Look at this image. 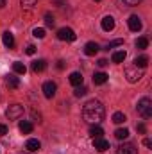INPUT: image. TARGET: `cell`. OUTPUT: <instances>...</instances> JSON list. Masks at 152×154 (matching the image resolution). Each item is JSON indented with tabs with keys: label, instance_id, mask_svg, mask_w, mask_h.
Here are the masks:
<instances>
[{
	"label": "cell",
	"instance_id": "obj_1",
	"mask_svg": "<svg viewBox=\"0 0 152 154\" xmlns=\"http://www.w3.org/2000/svg\"><path fill=\"white\" fill-rule=\"evenodd\" d=\"M104 116H106V108H104V104H102L100 100H97V99H91V100H88V102L82 106V118H84L88 124H91V125L102 122Z\"/></svg>",
	"mask_w": 152,
	"mask_h": 154
},
{
	"label": "cell",
	"instance_id": "obj_2",
	"mask_svg": "<svg viewBox=\"0 0 152 154\" xmlns=\"http://www.w3.org/2000/svg\"><path fill=\"white\" fill-rule=\"evenodd\" d=\"M138 113H140V116L141 118H150L152 116V100L149 99V97H143V99H140V102H138Z\"/></svg>",
	"mask_w": 152,
	"mask_h": 154
},
{
	"label": "cell",
	"instance_id": "obj_3",
	"mask_svg": "<svg viewBox=\"0 0 152 154\" xmlns=\"http://www.w3.org/2000/svg\"><path fill=\"white\" fill-rule=\"evenodd\" d=\"M22 115H23V106H22V104H18V102L9 104V108L5 109V116H7L9 120H18Z\"/></svg>",
	"mask_w": 152,
	"mask_h": 154
},
{
	"label": "cell",
	"instance_id": "obj_4",
	"mask_svg": "<svg viewBox=\"0 0 152 154\" xmlns=\"http://www.w3.org/2000/svg\"><path fill=\"white\" fill-rule=\"evenodd\" d=\"M125 77H127L129 82H138V81L143 77V70H141V68H136L134 65H132V66H127V68H125Z\"/></svg>",
	"mask_w": 152,
	"mask_h": 154
},
{
	"label": "cell",
	"instance_id": "obj_5",
	"mask_svg": "<svg viewBox=\"0 0 152 154\" xmlns=\"http://www.w3.org/2000/svg\"><path fill=\"white\" fill-rule=\"evenodd\" d=\"M77 34L74 32V29H70V27H61L59 31H57V39H61V41H75Z\"/></svg>",
	"mask_w": 152,
	"mask_h": 154
},
{
	"label": "cell",
	"instance_id": "obj_6",
	"mask_svg": "<svg viewBox=\"0 0 152 154\" xmlns=\"http://www.w3.org/2000/svg\"><path fill=\"white\" fill-rule=\"evenodd\" d=\"M41 91H43V95H45L47 99H54V97H56V91H57V84L52 82V81H47V82H43Z\"/></svg>",
	"mask_w": 152,
	"mask_h": 154
},
{
	"label": "cell",
	"instance_id": "obj_7",
	"mask_svg": "<svg viewBox=\"0 0 152 154\" xmlns=\"http://www.w3.org/2000/svg\"><path fill=\"white\" fill-rule=\"evenodd\" d=\"M127 27H129V31H132V32L141 31V18L136 16V14L129 16V20H127Z\"/></svg>",
	"mask_w": 152,
	"mask_h": 154
},
{
	"label": "cell",
	"instance_id": "obj_8",
	"mask_svg": "<svg viewBox=\"0 0 152 154\" xmlns=\"http://www.w3.org/2000/svg\"><path fill=\"white\" fill-rule=\"evenodd\" d=\"M116 154H138V149H136V145H132V143H122V145L116 149Z\"/></svg>",
	"mask_w": 152,
	"mask_h": 154
},
{
	"label": "cell",
	"instance_id": "obj_9",
	"mask_svg": "<svg viewBox=\"0 0 152 154\" xmlns=\"http://www.w3.org/2000/svg\"><path fill=\"white\" fill-rule=\"evenodd\" d=\"M93 147L99 151V152H104L109 149V142L104 140V138H93Z\"/></svg>",
	"mask_w": 152,
	"mask_h": 154
},
{
	"label": "cell",
	"instance_id": "obj_10",
	"mask_svg": "<svg viewBox=\"0 0 152 154\" xmlns=\"http://www.w3.org/2000/svg\"><path fill=\"white\" fill-rule=\"evenodd\" d=\"M99 50H100V47H99V43H95V41H88V43L84 45V54H86V56H95Z\"/></svg>",
	"mask_w": 152,
	"mask_h": 154
},
{
	"label": "cell",
	"instance_id": "obj_11",
	"mask_svg": "<svg viewBox=\"0 0 152 154\" xmlns=\"http://www.w3.org/2000/svg\"><path fill=\"white\" fill-rule=\"evenodd\" d=\"M100 25H102V31H106V32H111V31L114 29V18H113V16H109V14H108V16H104Z\"/></svg>",
	"mask_w": 152,
	"mask_h": 154
},
{
	"label": "cell",
	"instance_id": "obj_12",
	"mask_svg": "<svg viewBox=\"0 0 152 154\" xmlns=\"http://www.w3.org/2000/svg\"><path fill=\"white\" fill-rule=\"evenodd\" d=\"M25 149L29 152H36V151L41 149V143H39V140H36V138H31V140L25 142Z\"/></svg>",
	"mask_w": 152,
	"mask_h": 154
},
{
	"label": "cell",
	"instance_id": "obj_13",
	"mask_svg": "<svg viewBox=\"0 0 152 154\" xmlns=\"http://www.w3.org/2000/svg\"><path fill=\"white\" fill-rule=\"evenodd\" d=\"M2 43H4L5 48H13V47H14V36H13L9 31L4 32V34H2Z\"/></svg>",
	"mask_w": 152,
	"mask_h": 154
},
{
	"label": "cell",
	"instance_id": "obj_14",
	"mask_svg": "<svg viewBox=\"0 0 152 154\" xmlns=\"http://www.w3.org/2000/svg\"><path fill=\"white\" fill-rule=\"evenodd\" d=\"M68 81H70V84H72V86H81V84H82V81H84V77H82L81 72H72L70 77H68Z\"/></svg>",
	"mask_w": 152,
	"mask_h": 154
},
{
	"label": "cell",
	"instance_id": "obj_15",
	"mask_svg": "<svg viewBox=\"0 0 152 154\" xmlns=\"http://www.w3.org/2000/svg\"><path fill=\"white\" fill-rule=\"evenodd\" d=\"M132 65H134L136 68L145 70V68H147V65H149V57H147V56H140V57H136V59L132 61Z\"/></svg>",
	"mask_w": 152,
	"mask_h": 154
},
{
	"label": "cell",
	"instance_id": "obj_16",
	"mask_svg": "<svg viewBox=\"0 0 152 154\" xmlns=\"http://www.w3.org/2000/svg\"><path fill=\"white\" fill-rule=\"evenodd\" d=\"M5 86H9L11 90H16L20 86V79L16 75H7L5 77Z\"/></svg>",
	"mask_w": 152,
	"mask_h": 154
},
{
	"label": "cell",
	"instance_id": "obj_17",
	"mask_svg": "<svg viewBox=\"0 0 152 154\" xmlns=\"http://www.w3.org/2000/svg\"><path fill=\"white\" fill-rule=\"evenodd\" d=\"M102 134H104V129H102L100 125L95 124V125L90 127V136H91V138H102Z\"/></svg>",
	"mask_w": 152,
	"mask_h": 154
},
{
	"label": "cell",
	"instance_id": "obj_18",
	"mask_svg": "<svg viewBox=\"0 0 152 154\" xmlns=\"http://www.w3.org/2000/svg\"><path fill=\"white\" fill-rule=\"evenodd\" d=\"M13 72H14V74H18V75H23V74L27 72V66H25L23 63L16 61V63H13Z\"/></svg>",
	"mask_w": 152,
	"mask_h": 154
},
{
	"label": "cell",
	"instance_id": "obj_19",
	"mask_svg": "<svg viewBox=\"0 0 152 154\" xmlns=\"http://www.w3.org/2000/svg\"><path fill=\"white\" fill-rule=\"evenodd\" d=\"M32 129H34V125H32L29 120H23V122H20V131H22L23 134H29V133H32Z\"/></svg>",
	"mask_w": 152,
	"mask_h": 154
},
{
	"label": "cell",
	"instance_id": "obj_20",
	"mask_svg": "<svg viewBox=\"0 0 152 154\" xmlns=\"http://www.w3.org/2000/svg\"><path fill=\"white\" fill-rule=\"evenodd\" d=\"M93 82H95V84H106V82H108V74L97 72V74L93 75Z\"/></svg>",
	"mask_w": 152,
	"mask_h": 154
},
{
	"label": "cell",
	"instance_id": "obj_21",
	"mask_svg": "<svg viewBox=\"0 0 152 154\" xmlns=\"http://www.w3.org/2000/svg\"><path fill=\"white\" fill-rule=\"evenodd\" d=\"M114 136H116V140H127V138H129V129L120 127V129L114 131Z\"/></svg>",
	"mask_w": 152,
	"mask_h": 154
},
{
	"label": "cell",
	"instance_id": "obj_22",
	"mask_svg": "<svg viewBox=\"0 0 152 154\" xmlns=\"http://www.w3.org/2000/svg\"><path fill=\"white\" fill-rule=\"evenodd\" d=\"M125 56H127L125 50H116L111 59H113V63H123V61H125Z\"/></svg>",
	"mask_w": 152,
	"mask_h": 154
},
{
	"label": "cell",
	"instance_id": "obj_23",
	"mask_svg": "<svg viewBox=\"0 0 152 154\" xmlns=\"http://www.w3.org/2000/svg\"><path fill=\"white\" fill-rule=\"evenodd\" d=\"M36 4H38V0H20L22 9H27V11L34 9V7H36Z\"/></svg>",
	"mask_w": 152,
	"mask_h": 154
},
{
	"label": "cell",
	"instance_id": "obj_24",
	"mask_svg": "<svg viewBox=\"0 0 152 154\" xmlns=\"http://www.w3.org/2000/svg\"><path fill=\"white\" fill-rule=\"evenodd\" d=\"M45 68H47V61L45 59H38V61L32 63V70L34 72H43Z\"/></svg>",
	"mask_w": 152,
	"mask_h": 154
},
{
	"label": "cell",
	"instance_id": "obj_25",
	"mask_svg": "<svg viewBox=\"0 0 152 154\" xmlns=\"http://www.w3.org/2000/svg\"><path fill=\"white\" fill-rule=\"evenodd\" d=\"M113 120L114 124H123L125 120H127V116H125V113H122V111H116V113H113Z\"/></svg>",
	"mask_w": 152,
	"mask_h": 154
},
{
	"label": "cell",
	"instance_id": "obj_26",
	"mask_svg": "<svg viewBox=\"0 0 152 154\" xmlns=\"http://www.w3.org/2000/svg\"><path fill=\"white\" fill-rule=\"evenodd\" d=\"M149 47V39L145 38V36H141V38L136 39V48H140V50H145Z\"/></svg>",
	"mask_w": 152,
	"mask_h": 154
},
{
	"label": "cell",
	"instance_id": "obj_27",
	"mask_svg": "<svg viewBox=\"0 0 152 154\" xmlns=\"http://www.w3.org/2000/svg\"><path fill=\"white\" fill-rule=\"evenodd\" d=\"M32 34H34V38H38V39L45 38V29H43V27H36V29L32 31Z\"/></svg>",
	"mask_w": 152,
	"mask_h": 154
},
{
	"label": "cell",
	"instance_id": "obj_28",
	"mask_svg": "<svg viewBox=\"0 0 152 154\" xmlns=\"http://www.w3.org/2000/svg\"><path fill=\"white\" fill-rule=\"evenodd\" d=\"M45 23H47L48 27H54V23H56V20H54V16H52L50 13H47V14H45Z\"/></svg>",
	"mask_w": 152,
	"mask_h": 154
},
{
	"label": "cell",
	"instance_id": "obj_29",
	"mask_svg": "<svg viewBox=\"0 0 152 154\" xmlns=\"http://www.w3.org/2000/svg\"><path fill=\"white\" fill-rule=\"evenodd\" d=\"M86 91H88V90H86L82 84H81V86H75V97H84Z\"/></svg>",
	"mask_w": 152,
	"mask_h": 154
},
{
	"label": "cell",
	"instance_id": "obj_30",
	"mask_svg": "<svg viewBox=\"0 0 152 154\" xmlns=\"http://www.w3.org/2000/svg\"><path fill=\"white\" fill-rule=\"evenodd\" d=\"M125 5H129V7H134V5H138V4H141V0H122Z\"/></svg>",
	"mask_w": 152,
	"mask_h": 154
},
{
	"label": "cell",
	"instance_id": "obj_31",
	"mask_svg": "<svg viewBox=\"0 0 152 154\" xmlns=\"http://www.w3.org/2000/svg\"><path fill=\"white\" fill-rule=\"evenodd\" d=\"M123 43V39H114V41H111V43H108V47L106 48H113V47H120Z\"/></svg>",
	"mask_w": 152,
	"mask_h": 154
},
{
	"label": "cell",
	"instance_id": "obj_32",
	"mask_svg": "<svg viewBox=\"0 0 152 154\" xmlns=\"http://www.w3.org/2000/svg\"><path fill=\"white\" fill-rule=\"evenodd\" d=\"M34 52H36V47H34V45H29V47L25 48V54H27V56H34Z\"/></svg>",
	"mask_w": 152,
	"mask_h": 154
},
{
	"label": "cell",
	"instance_id": "obj_33",
	"mask_svg": "<svg viewBox=\"0 0 152 154\" xmlns=\"http://www.w3.org/2000/svg\"><path fill=\"white\" fill-rule=\"evenodd\" d=\"M136 129H138V133H141V134H143V133L147 131V127H145V124H138V125H136Z\"/></svg>",
	"mask_w": 152,
	"mask_h": 154
},
{
	"label": "cell",
	"instance_id": "obj_34",
	"mask_svg": "<svg viewBox=\"0 0 152 154\" xmlns=\"http://www.w3.org/2000/svg\"><path fill=\"white\" fill-rule=\"evenodd\" d=\"M7 133V125L5 124H0V134H5Z\"/></svg>",
	"mask_w": 152,
	"mask_h": 154
},
{
	"label": "cell",
	"instance_id": "obj_35",
	"mask_svg": "<svg viewBox=\"0 0 152 154\" xmlns=\"http://www.w3.org/2000/svg\"><path fill=\"white\" fill-rule=\"evenodd\" d=\"M97 65H99V66H106V65H108V61H106V59H99V61H97Z\"/></svg>",
	"mask_w": 152,
	"mask_h": 154
},
{
	"label": "cell",
	"instance_id": "obj_36",
	"mask_svg": "<svg viewBox=\"0 0 152 154\" xmlns=\"http://www.w3.org/2000/svg\"><path fill=\"white\" fill-rule=\"evenodd\" d=\"M143 145H145V147H152V142L149 138H145V140H143Z\"/></svg>",
	"mask_w": 152,
	"mask_h": 154
},
{
	"label": "cell",
	"instance_id": "obj_37",
	"mask_svg": "<svg viewBox=\"0 0 152 154\" xmlns=\"http://www.w3.org/2000/svg\"><path fill=\"white\" fill-rule=\"evenodd\" d=\"M57 68L63 70V68H65V61H57Z\"/></svg>",
	"mask_w": 152,
	"mask_h": 154
},
{
	"label": "cell",
	"instance_id": "obj_38",
	"mask_svg": "<svg viewBox=\"0 0 152 154\" xmlns=\"http://www.w3.org/2000/svg\"><path fill=\"white\" fill-rule=\"evenodd\" d=\"M5 4H7V0H0V9H2V7H5Z\"/></svg>",
	"mask_w": 152,
	"mask_h": 154
},
{
	"label": "cell",
	"instance_id": "obj_39",
	"mask_svg": "<svg viewBox=\"0 0 152 154\" xmlns=\"http://www.w3.org/2000/svg\"><path fill=\"white\" fill-rule=\"evenodd\" d=\"M97 2H100V0H97Z\"/></svg>",
	"mask_w": 152,
	"mask_h": 154
}]
</instances>
